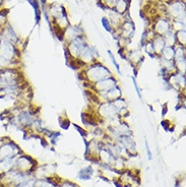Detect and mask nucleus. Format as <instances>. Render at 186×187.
I'll return each mask as SVG.
<instances>
[{"label":"nucleus","instance_id":"obj_15","mask_svg":"<svg viewBox=\"0 0 186 187\" xmlns=\"http://www.w3.org/2000/svg\"><path fill=\"white\" fill-rule=\"evenodd\" d=\"M144 47H145V50H146V52L151 55V56H152L154 57L155 56V49H154V46H152V42H148V43H145V45H144Z\"/></svg>","mask_w":186,"mask_h":187},{"label":"nucleus","instance_id":"obj_5","mask_svg":"<svg viewBox=\"0 0 186 187\" xmlns=\"http://www.w3.org/2000/svg\"><path fill=\"white\" fill-rule=\"evenodd\" d=\"M172 29L171 27V23L170 21L166 19V18H160L158 19L157 21L155 23V26H154V31L155 33L159 36H162V35H165L168 31H170Z\"/></svg>","mask_w":186,"mask_h":187},{"label":"nucleus","instance_id":"obj_2","mask_svg":"<svg viewBox=\"0 0 186 187\" xmlns=\"http://www.w3.org/2000/svg\"><path fill=\"white\" fill-rule=\"evenodd\" d=\"M17 153H18V148L15 145L13 141L3 142L0 145V161L14 158Z\"/></svg>","mask_w":186,"mask_h":187},{"label":"nucleus","instance_id":"obj_18","mask_svg":"<svg viewBox=\"0 0 186 187\" xmlns=\"http://www.w3.org/2000/svg\"><path fill=\"white\" fill-rule=\"evenodd\" d=\"M145 148H146V153H148V160H152V154H151V151H149L148 145V142H146V141H145Z\"/></svg>","mask_w":186,"mask_h":187},{"label":"nucleus","instance_id":"obj_8","mask_svg":"<svg viewBox=\"0 0 186 187\" xmlns=\"http://www.w3.org/2000/svg\"><path fill=\"white\" fill-rule=\"evenodd\" d=\"M104 95V98L107 100V101H113L119 99V98L121 97V91L120 88H118L117 87L114 88H111V90L107 91V92H104V93H101Z\"/></svg>","mask_w":186,"mask_h":187},{"label":"nucleus","instance_id":"obj_11","mask_svg":"<svg viewBox=\"0 0 186 187\" xmlns=\"http://www.w3.org/2000/svg\"><path fill=\"white\" fill-rule=\"evenodd\" d=\"M27 1L33 6L34 10H35V14H36V23H39L40 20H41V11H40V6H39L38 0H27Z\"/></svg>","mask_w":186,"mask_h":187},{"label":"nucleus","instance_id":"obj_19","mask_svg":"<svg viewBox=\"0 0 186 187\" xmlns=\"http://www.w3.org/2000/svg\"><path fill=\"white\" fill-rule=\"evenodd\" d=\"M2 4H3V0H0V8L2 7ZM1 10V9H0Z\"/></svg>","mask_w":186,"mask_h":187},{"label":"nucleus","instance_id":"obj_7","mask_svg":"<svg viewBox=\"0 0 186 187\" xmlns=\"http://www.w3.org/2000/svg\"><path fill=\"white\" fill-rule=\"evenodd\" d=\"M2 31V39L6 40V41L16 44V42L19 40V38L17 37L16 33L14 32V30L12 29V27L9 23H6L4 27L1 29Z\"/></svg>","mask_w":186,"mask_h":187},{"label":"nucleus","instance_id":"obj_10","mask_svg":"<svg viewBox=\"0 0 186 187\" xmlns=\"http://www.w3.org/2000/svg\"><path fill=\"white\" fill-rule=\"evenodd\" d=\"M163 59L165 60H173L174 59V54H175V47L172 46H165L163 51L161 52Z\"/></svg>","mask_w":186,"mask_h":187},{"label":"nucleus","instance_id":"obj_9","mask_svg":"<svg viewBox=\"0 0 186 187\" xmlns=\"http://www.w3.org/2000/svg\"><path fill=\"white\" fill-rule=\"evenodd\" d=\"M152 46H154L155 52H156L157 54L161 53V52L163 51L164 47L166 46V44H165V41H164V38H163V36H159V35L156 36V38L154 39V41H152Z\"/></svg>","mask_w":186,"mask_h":187},{"label":"nucleus","instance_id":"obj_16","mask_svg":"<svg viewBox=\"0 0 186 187\" xmlns=\"http://www.w3.org/2000/svg\"><path fill=\"white\" fill-rule=\"evenodd\" d=\"M108 55H109V57L111 58V60H112V63L114 64V66L116 67V69H117V71H118V73H121V71H120V66H119V64L117 63V61H116V59H115V57H114V55L112 54V52L111 51H108Z\"/></svg>","mask_w":186,"mask_h":187},{"label":"nucleus","instance_id":"obj_4","mask_svg":"<svg viewBox=\"0 0 186 187\" xmlns=\"http://www.w3.org/2000/svg\"><path fill=\"white\" fill-rule=\"evenodd\" d=\"M100 113L105 118H115L118 114V110L113 103H104L100 107Z\"/></svg>","mask_w":186,"mask_h":187},{"label":"nucleus","instance_id":"obj_1","mask_svg":"<svg viewBox=\"0 0 186 187\" xmlns=\"http://www.w3.org/2000/svg\"><path fill=\"white\" fill-rule=\"evenodd\" d=\"M87 76L91 81L98 82L103 79H106L111 76V72L108 68L103 66L102 64L97 63L91 65L90 68L87 70Z\"/></svg>","mask_w":186,"mask_h":187},{"label":"nucleus","instance_id":"obj_12","mask_svg":"<svg viewBox=\"0 0 186 187\" xmlns=\"http://www.w3.org/2000/svg\"><path fill=\"white\" fill-rule=\"evenodd\" d=\"M175 35H176L177 42H178L181 46H184L185 45V30L178 31L177 33H175Z\"/></svg>","mask_w":186,"mask_h":187},{"label":"nucleus","instance_id":"obj_17","mask_svg":"<svg viewBox=\"0 0 186 187\" xmlns=\"http://www.w3.org/2000/svg\"><path fill=\"white\" fill-rule=\"evenodd\" d=\"M132 81H133L134 88H135V90H136V93H137V95H138V98H141V94H140V90H139V88H138V85H137V84H136V80H135V79H134V77H132Z\"/></svg>","mask_w":186,"mask_h":187},{"label":"nucleus","instance_id":"obj_6","mask_svg":"<svg viewBox=\"0 0 186 187\" xmlns=\"http://www.w3.org/2000/svg\"><path fill=\"white\" fill-rule=\"evenodd\" d=\"M117 87V81L116 79H114L113 77H108L106 79H103V80H100L96 84V88L100 93H104V92H107L111 88H114Z\"/></svg>","mask_w":186,"mask_h":187},{"label":"nucleus","instance_id":"obj_3","mask_svg":"<svg viewBox=\"0 0 186 187\" xmlns=\"http://www.w3.org/2000/svg\"><path fill=\"white\" fill-rule=\"evenodd\" d=\"M87 45L84 37L78 36L75 39H73L72 41H70V44L68 46V51L69 53L74 57H79L82 49L84 48V46Z\"/></svg>","mask_w":186,"mask_h":187},{"label":"nucleus","instance_id":"obj_13","mask_svg":"<svg viewBox=\"0 0 186 187\" xmlns=\"http://www.w3.org/2000/svg\"><path fill=\"white\" fill-rule=\"evenodd\" d=\"M7 13L8 10H6V9H1L0 10V30L5 26L6 19H7Z\"/></svg>","mask_w":186,"mask_h":187},{"label":"nucleus","instance_id":"obj_14","mask_svg":"<svg viewBox=\"0 0 186 187\" xmlns=\"http://www.w3.org/2000/svg\"><path fill=\"white\" fill-rule=\"evenodd\" d=\"M101 23H102V26L104 27V29H105V30L107 31V32H112L111 21H110L106 16L102 17V19H101Z\"/></svg>","mask_w":186,"mask_h":187}]
</instances>
